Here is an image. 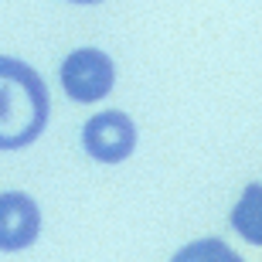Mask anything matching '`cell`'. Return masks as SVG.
<instances>
[{
    "instance_id": "cell-3",
    "label": "cell",
    "mask_w": 262,
    "mask_h": 262,
    "mask_svg": "<svg viewBox=\"0 0 262 262\" xmlns=\"http://www.w3.org/2000/svg\"><path fill=\"white\" fill-rule=\"evenodd\" d=\"M82 146L85 154L99 164H123L129 154L136 150V126L133 119L119 109L109 113H96L82 126Z\"/></svg>"
},
{
    "instance_id": "cell-7",
    "label": "cell",
    "mask_w": 262,
    "mask_h": 262,
    "mask_svg": "<svg viewBox=\"0 0 262 262\" xmlns=\"http://www.w3.org/2000/svg\"><path fill=\"white\" fill-rule=\"evenodd\" d=\"M72 4H99V0H72Z\"/></svg>"
},
{
    "instance_id": "cell-2",
    "label": "cell",
    "mask_w": 262,
    "mask_h": 262,
    "mask_svg": "<svg viewBox=\"0 0 262 262\" xmlns=\"http://www.w3.org/2000/svg\"><path fill=\"white\" fill-rule=\"evenodd\" d=\"M116 82V68L99 48H78L61 61V89L72 102H99Z\"/></svg>"
},
{
    "instance_id": "cell-5",
    "label": "cell",
    "mask_w": 262,
    "mask_h": 262,
    "mask_svg": "<svg viewBox=\"0 0 262 262\" xmlns=\"http://www.w3.org/2000/svg\"><path fill=\"white\" fill-rule=\"evenodd\" d=\"M232 228L249 245H262V184H249L232 211Z\"/></svg>"
},
{
    "instance_id": "cell-4",
    "label": "cell",
    "mask_w": 262,
    "mask_h": 262,
    "mask_svg": "<svg viewBox=\"0 0 262 262\" xmlns=\"http://www.w3.org/2000/svg\"><path fill=\"white\" fill-rule=\"evenodd\" d=\"M41 232V211L38 204L31 201L20 191H7L0 198V245L7 252L28 249Z\"/></svg>"
},
{
    "instance_id": "cell-1",
    "label": "cell",
    "mask_w": 262,
    "mask_h": 262,
    "mask_svg": "<svg viewBox=\"0 0 262 262\" xmlns=\"http://www.w3.org/2000/svg\"><path fill=\"white\" fill-rule=\"evenodd\" d=\"M48 123V89L31 65L0 58V150H17Z\"/></svg>"
},
{
    "instance_id": "cell-6",
    "label": "cell",
    "mask_w": 262,
    "mask_h": 262,
    "mask_svg": "<svg viewBox=\"0 0 262 262\" xmlns=\"http://www.w3.org/2000/svg\"><path fill=\"white\" fill-rule=\"evenodd\" d=\"M170 262H242V259L225 242H218V238H201V242L184 245Z\"/></svg>"
}]
</instances>
